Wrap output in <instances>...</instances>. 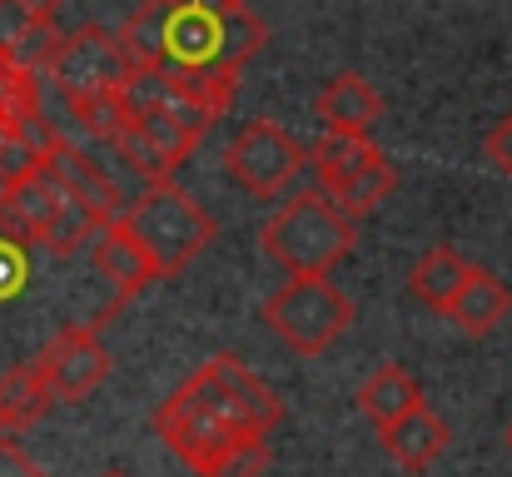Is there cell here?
Instances as JSON below:
<instances>
[{
  "mask_svg": "<svg viewBox=\"0 0 512 477\" xmlns=\"http://www.w3.org/2000/svg\"><path fill=\"white\" fill-rule=\"evenodd\" d=\"M115 35L130 70H160L224 115L239 95V70L264 50L269 25L249 0H145Z\"/></svg>",
  "mask_w": 512,
  "mask_h": 477,
  "instance_id": "obj_1",
  "label": "cell"
},
{
  "mask_svg": "<svg viewBox=\"0 0 512 477\" xmlns=\"http://www.w3.org/2000/svg\"><path fill=\"white\" fill-rule=\"evenodd\" d=\"M150 423L189 473L209 477L229 453L269 443L284 423V403L239 353H214L155 408Z\"/></svg>",
  "mask_w": 512,
  "mask_h": 477,
  "instance_id": "obj_2",
  "label": "cell"
},
{
  "mask_svg": "<svg viewBox=\"0 0 512 477\" xmlns=\"http://www.w3.org/2000/svg\"><path fill=\"white\" fill-rule=\"evenodd\" d=\"M358 244V224L339 214V204L319 189H289L279 214L259 229V249L289 269V279H329Z\"/></svg>",
  "mask_w": 512,
  "mask_h": 477,
  "instance_id": "obj_3",
  "label": "cell"
},
{
  "mask_svg": "<svg viewBox=\"0 0 512 477\" xmlns=\"http://www.w3.org/2000/svg\"><path fill=\"white\" fill-rule=\"evenodd\" d=\"M120 219H125V229L140 239V249H145V259H150V269H155V279L184 274V269L214 244V219H209L204 204H194L174 179L145 184Z\"/></svg>",
  "mask_w": 512,
  "mask_h": 477,
  "instance_id": "obj_4",
  "label": "cell"
},
{
  "mask_svg": "<svg viewBox=\"0 0 512 477\" xmlns=\"http://www.w3.org/2000/svg\"><path fill=\"white\" fill-rule=\"evenodd\" d=\"M259 318L299 353V358H319L348 333V323L358 318L353 299L329 279H289L279 294L264 299Z\"/></svg>",
  "mask_w": 512,
  "mask_h": 477,
  "instance_id": "obj_5",
  "label": "cell"
},
{
  "mask_svg": "<svg viewBox=\"0 0 512 477\" xmlns=\"http://www.w3.org/2000/svg\"><path fill=\"white\" fill-rule=\"evenodd\" d=\"M130 75V60L120 50V35L105 30V25H80V30H65L50 65H45V80H55L65 110L70 105H85V100H100V95H115Z\"/></svg>",
  "mask_w": 512,
  "mask_h": 477,
  "instance_id": "obj_6",
  "label": "cell"
},
{
  "mask_svg": "<svg viewBox=\"0 0 512 477\" xmlns=\"http://www.w3.org/2000/svg\"><path fill=\"white\" fill-rule=\"evenodd\" d=\"M304 169L309 150L274 120H249L224 150V174L254 199H284Z\"/></svg>",
  "mask_w": 512,
  "mask_h": 477,
  "instance_id": "obj_7",
  "label": "cell"
},
{
  "mask_svg": "<svg viewBox=\"0 0 512 477\" xmlns=\"http://www.w3.org/2000/svg\"><path fill=\"white\" fill-rule=\"evenodd\" d=\"M105 323H110V314L90 318V323H65L35 353V368H40V378H45L55 403H85L110 378V348L100 338Z\"/></svg>",
  "mask_w": 512,
  "mask_h": 477,
  "instance_id": "obj_8",
  "label": "cell"
},
{
  "mask_svg": "<svg viewBox=\"0 0 512 477\" xmlns=\"http://www.w3.org/2000/svg\"><path fill=\"white\" fill-rule=\"evenodd\" d=\"M45 169H50V174L60 179V189H65L75 204H85L100 224H115V219L130 209V199H125L120 179L90 155V150L70 145L60 130H55V135H50V145H45Z\"/></svg>",
  "mask_w": 512,
  "mask_h": 477,
  "instance_id": "obj_9",
  "label": "cell"
},
{
  "mask_svg": "<svg viewBox=\"0 0 512 477\" xmlns=\"http://www.w3.org/2000/svg\"><path fill=\"white\" fill-rule=\"evenodd\" d=\"M55 15H60V0H0V55L45 75V65L65 35L55 25Z\"/></svg>",
  "mask_w": 512,
  "mask_h": 477,
  "instance_id": "obj_10",
  "label": "cell"
},
{
  "mask_svg": "<svg viewBox=\"0 0 512 477\" xmlns=\"http://www.w3.org/2000/svg\"><path fill=\"white\" fill-rule=\"evenodd\" d=\"M120 105H125V115H165V120L199 130V135H209L219 120V110H209L199 95H189L184 85H174L160 70H130L120 85Z\"/></svg>",
  "mask_w": 512,
  "mask_h": 477,
  "instance_id": "obj_11",
  "label": "cell"
},
{
  "mask_svg": "<svg viewBox=\"0 0 512 477\" xmlns=\"http://www.w3.org/2000/svg\"><path fill=\"white\" fill-rule=\"evenodd\" d=\"M90 264H95V274H100V279L115 289V304H110V314L155 284V269H150V259H145L140 239L125 229V219L105 224V229L90 239Z\"/></svg>",
  "mask_w": 512,
  "mask_h": 477,
  "instance_id": "obj_12",
  "label": "cell"
},
{
  "mask_svg": "<svg viewBox=\"0 0 512 477\" xmlns=\"http://www.w3.org/2000/svg\"><path fill=\"white\" fill-rule=\"evenodd\" d=\"M314 115H319L324 135L373 140V125H378V115H383V100H378V90H373L358 70H343V75H334V80L319 90Z\"/></svg>",
  "mask_w": 512,
  "mask_h": 477,
  "instance_id": "obj_13",
  "label": "cell"
},
{
  "mask_svg": "<svg viewBox=\"0 0 512 477\" xmlns=\"http://www.w3.org/2000/svg\"><path fill=\"white\" fill-rule=\"evenodd\" d=\"M378 443H383V453H388L403 473H428V468L448 453L453 433H448V423H443L428 403H418V408L403 413L398 423L378 428Z\"/></svg>",
  "mask_w": 512,
  "mask_h": 477,
  "instance_id": "obj_14",
  "label": "cell"
},
{
  "mask_svg": "<svg viewBox=\"0 0 512 477\" xmlns=\"http://www.w3.org/2000/svg\"><path fill=\"white\" fill-rule=\"evenodd\" d=\"M508 314H512V289L493 274V269H478V264H473L463 294L453 299V309L443 318H453V328L468 333V338H488Z\"/></svg>",
  "mask_w": 512,
  "mask_h": 477,
  "instance_id": "obj_15",
  "label": "cell"
},
{
  "mask_svg": "<svg viewBox=\"0 0 512 477\" xmlns=\"http://www.w3.org/2000/svg\"><path fill=\"white\" fill-rule=\"evenodd\" d=\"M468 274H473V264H468L453 244H433V249L408 269V294H413L423 309L448 314V309H453V299L463 294Z\"/></svg>",
  "mask_w": 512,
  "mask_h": 477,
  "instance_id": "obj_16",
  "label": "cell"
},
{
  "mask_svg": "<svg viewBox=\"0 0 512 477\" xmlns=\"http://www.w3.org/2000/svg\"><path fill=\"white\" fill-rule=\"evenodd\" d=\"M373 164H383V150L373 140H348V135H324L314 150H309V169H314V184L339 199L348 184H358Z\"/></svg>",
  "mask_w": 512,
  "mask_h": 477,
  "instance_id": "obj_17",
  "label": "cell"
},
{
  "mask_svg": "<svg viewBox=\"0 0 512 477\" xmlns=\"http://www.w3.org/2000/svg\"><path fill=\"white\" fill-rule=\"evenodd\" d=\"M353 403H358V413H363L373 428H388V423H398L403 413H413V408L423 403V388L413 383L408 368L383 363V368H373V373L358 383Z\"/></svg>",
  "mask_w": 512,
  "mask_h": 477,
  "instance_id": "obj_18",
  "label": "cell"
},
{
  "mask_svg": "<svg viewBox=\"0 0 512 477\" xmlns=\"http://www.w3.org/2000/svg\"><path fill=\"white\" fill-rule=\"evenodd\" d=\"M50 408H55V398H50L35 358H25V363H15V368L0 373V433L35 428Z\"/></svg>",
  "mask_w": 512,
  "mask_h": 477,
  "instance_id": "obj_19",
  "label": "cell"
},
{
  "mask_svg": "<svg viewBox=\"0 0 512 477\" xmlns=\"http://www.w3.org/2000/svg\"><path fill=\"white\" fill-rule=\"evenodd\" d=\"M40 115V75L25 70L20 60L0 55V125H35Z\"/></svg>",
  "mask_w": 512,
  "mask_h": 477,
  "instance_id": "obj_20",
  "label": "cell"
},
{
  "mask_svg": "<svg viewBox=\"0 0 512 477\" xmlns=\"http://www.w3.org/2000/svg\"><path fill=\"white\" fill-rule=\"evenodd\" d=\"M25 284H30V249H20V244L0 239V304L20 299V294H25Z\"/></svg>",
  "mask_w": 512,
  "mask_h": 477,
  "instance_id": "obj_21",
  "label": "cell"
},
{
  "mask_svg": "<svg viewBox=\"0 0 512 477\" xmlns=\"http://www.w3.org/2000/svg\"><path fill=\"white\" fill-rule=\"evenodd\" d=\"M264 468H269V443H254V448L229 453L209 477H264Z\"/></svg>",
  "mask_w": 512,
  "mask_h": 477,
  "instance_id": "obj_22",
  "label": "cell"
},
{
  "mask_svg": "<svg viewBox=\"0 0 512 477\" xmlns=\"http://www.w3.org/2000/svg\"><path fill=\"white\" fill-rule=\"evenodd\" d=\"M483 155H488V164L498 169V174H508L512 179V110L488 130V140H483Z\"/></svg>",
  "mask_w": 512,
  "mask_h": 477,
  "instance_id": "obj_23",
  "label": "cell"
},
{
  "mask_svg": "<svg viewBox=\"0 0 512 477\" xmlns=\"http://www.w3.org/2000/svg\"><path fill=\"white\" fill-rule=\"evenodd\" d=\"M0 477H45V473L20 453V443H15V438H0Z\"/></svg>",
  "mask_w": 512,
  "mask_h": 477,
  "instance_id": "obj_24",
  "label": "cell"
},
{
  "mask_svg": "<svg viewBox=\"0 0 512 477\" xmlns=\"http://www.w3.org/2000/svg\"><path fill=\"white\" fill-rule=\"evenodd\" d=\"M508 448H512V423H508Z\"/></svg>",
  "mask_w": 512,
  "mask_h": 477,
  "instance_id": "obj_25",
  "label": "cell"
},
{
  "mask_svg": "<svg viewBox=\"0 0 512 477\" xmlns=\"http://www.w3.org/2000/svg\"><path fill=\"white\" fill-rule=\"evenodd\" d=\"M105 477H125V473H105Z\"/></svg>",
  "mask_w": 512,
  "mask_h": 477,
  "instance_id": "obj_26",
  "label": "cell"
}]
</instances>
